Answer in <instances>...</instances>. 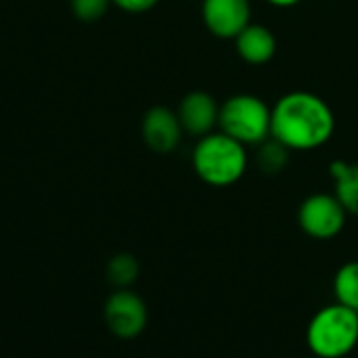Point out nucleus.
Masks as SVG:
<instances>
[{
    "mask_svg": "<svg viewBox=\"0 0 358 358\" xmlns=\"http://www.w3.org/2000/svg\"><path fill=\"white\" fill-rule=\"evenodd\" d=\"M191 162L199 180L222 189L243 178L250 157L243 143L224 132H210L197 141Z\"/></svg>",
    "mask_w": 358,
    "mask_h": 358,
    "instance_id": "2",
    "label": "nucleus"
},
{
    "mask_svg": "<svg viewBox=\"0 0 358 358\" xmlns=\"http://www.w3.org/2000/svg\"><path fill=\"white\" fill-rule=\"evenodd\" d=\"M141 130L147 147L155 153H172L185 132L178 115L168 107H151L143 117Z\"/></svg>",
    "mask_w": 358,
    "mask_h": 358,
    "instance_id": "8",
    "label": "nucleus"
},
{
    "mask_svg": "<svg viewBox=\"0 0 358 358\" xmlns=\"http://www.w3.org/2000/svg\"><path fill=\"white\" fill-rule=\"evenodd\" d=\"M109 4L111 0H71V10L82 21H96L107 13Z\"/></svg>",
    "mask_w": 358,
    "mask_h": 358,
    "instance_id": "15",
    "label": "nucleus"
},
{
    "mask_svg": "<svg viewBox=\"0 0 358 358\" xmlns=\"http://www.w3.org/2000/svg\"><path fill=\"white\" fill-rule=\"evenodd\" d=\"M141 266L132 254H115L107 262V281L117 289H130V285L138 279Z\"/></svg>",
    "mask_w": 358,
    "mask_h": 358,
    "instance_id": "13",
    "label": "nucleus"
},
{
    "mask_svg": "<svg viewBox=\"0 0 358 358\" xmlns=\"http://www.w3.org/2000/svg\"><path fill=\"white\" fill-rule=\"evenodd\" d=\"M271 6H277V8H289V6H296L300 4L302 0H266Z\"/></svg>",
    "mask_w": 358,
    "mask_h": 358,
    "instance_id": "17",
    "label": "nucleus"
},
{
    "mask_svg": "<svg viewBox=\"0 0 358 358\" xmlns=\"http://www.w3.org/2000/svg\"><path fill=\"white\" fill-rule=\"evenodd\" d=\"M218 126L243 145H262L271 138V107L256 94H233L220 105Z\"/></svg>",
    "mask_w": 358,
    "mask_h": 358,
    "instance_id": "4",
    "label": "nucleus"
},
{
    "mask_svg": "<svg viewBox=\"0 0 358 358\" xmlns=\"http://www.w3.org/2000/svg\"><path fill=\"white\" fill-rule=\"evenodd\" d=\"M334 178V195L344 206L348 216H358V164L336 159L329 166Z\"/></svg>",
    "mask_w": 358,
    "mask_h": 358,
    "instance_id": "11",
    "label": "nucleus"
},
{
    "mask_svg": "<svg viewBox=\"0 0 358 358\" xmlns=\"http://www.w3.org/2000/svg\"><path fill=\"white\" fill-rule=\"evenodd\" d=\"M331 289L338 304L358 313V260H350L336 271Z\"/></svg>",
    "mask_w": 358,
    "mask_h": 358,
    "instance_id": "12",
    "label": "nucleus"
},
{
    "mask_svg": "<svg viewBox=\"0 0 358 358\" xmlns=\"http://www.w3.org/2000/svg\"><path fill=\"white\" fill-rule=\"evenodd\" d=\"M111 2L128 13H145L149 8H153L159 0H111Z\"/></svg>",
    "mask_w": 358,
    "mask_h": 358,
    "instance_id": "16",
    "label": "nucleus"
},
{
    "mask_svg": "<svg viewBox=\"0 0 358 358\" xmlns=\"http://www.w3.org/2000/svg\"><path fill=\"white\" fill-rule=\"evenodd\" d=\"M348 220V212L334 193H313L298 210V224L304 235L317 241L336 239Z\"/></svg>",
    "mask_w": 358,
    "mask_h": 358,
    "instance_id": "5",
    "label": "nucleus"
},
{
    "mask_svg": "<svg viewBox=\"0 0 358 358\" xmlns=\"http://www.w3.org/2000/svg\"><path fill=\"white\" fill-rule=\"evenodd\" d=\"M336 115L325 99L308 90L283 94L271 107V136L289 151H313L329 143Z\"/></svg>",
    "mask_w": 358,
    "mask_h": 358,
    "instance_id": "1",
    "label": "nucleus"
},
{
    "mask_svg": "<svg viewBox=\"0 0 358 358\" xmlns=\"http://www.w3.org/2000/svg\"><path fill=\"white\" fill-rule=\"evenodd\" d=\"M306 346L317 358H346L358 348V313L334 302L319 308L306 327Z\"/></svg>",
    "mask_w": 358,
    "mask_h": 358,
    "instance_id": "3",
    "label": "nucleus"
},
{
    "mask_svg": "<svg viewBox=\"0 0 358 358\" xmlns=\"http://www.w3.org/2000/svg\"><path fill=\"white\" fill-rule=\"evenodd\" d=\"M258 162H260V168H262L266 174H279V172L287 166V162H289V149L271 136V141L266 138V141L260 145Z\"/></svg>",
    "mask_w": 358,
    "mask_h": 358,
    "instance_id": "14",
    "label": "nucleus"
},
{
    "mask_svg": "<svg viewBox=\"0 0 358 358\" xmlns=\"http://www.w3.org/2000/svg\"><path fill=\"white\" fill-rule=\"evenodd\" d=\"M218 113L220 105L212 94L203 90H193L185 94L176 111L182 130L199 138L214 130V126L218 124Z\"/></svg>",
    "mask_w": 358,
    "mask_h": 358,
    "instance_id": "9",
    "label": "nucleus"
},
{
    "mask_svg": "<svg viewBox=\"0 0 358 358\" xmlns=\"http://www.w3.org/2000/svg\"><path fill=\"white\" fill-rule=\"evenodd\" d=\"M237 55L250 65H264L277 52V38L275 34L262 23H250L241 29L235 38Z\"/></svg>",
    "mask_w": 358,
    "mask_h": 358,
    "instance_id": "10",
    "label": "nucleus"
},
{
    "mask_svg": "<svg viewBox=\"0 0 358 358\" xmlns=\"http://www.w3.org/2000/svg\"><path fill=\"white\" fill-rule=\"evenodd\" d=\"M103 317L115 338L134 340L145 331L149 310L145 300L132 289H115L105 302Z\"/></svg>",
    "mask_w": 358,
    "mask_h": 358,
    "instance_id": "6",
    "label": "nucleus"
},
{
    "mask_svg": "<svg viewBox=\"0 0 358 358\" xmlns=\"http://www.w3.org/2000/svg\"><path fill=\"white\" fill-rule=\"evenodd\" d=\"M250 17V0H201V19L216 38L235 40L252 23Z\"/></svg>",
    "mask_w": 358,
    "mask_h": 358,
    "instance_id": "7",
    "label": "nucleus"
}]
</instances>
